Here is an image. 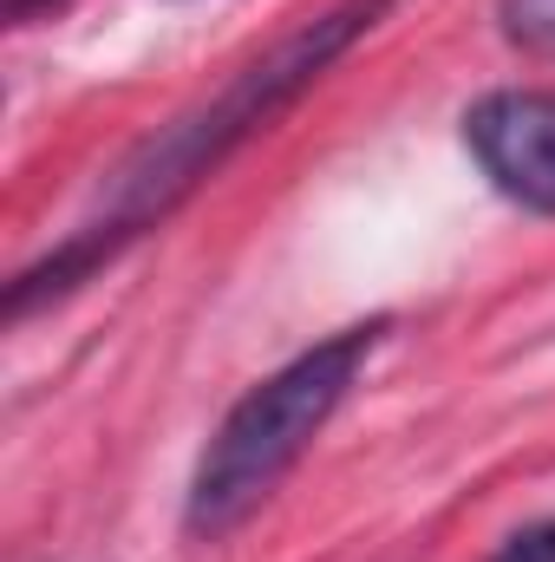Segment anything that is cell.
<instances>
[{
    "mask_svg": "<svg viewBox=\"0 0 555 562\" xmlns=\"http://www.w3.org/2000/svg\"><path fill=\"white\" fill-rule=\"evenodd\" d=\"M490 562H555V517H543V524H523L503 550Z\"/></svg>",
    "mask_w": 555,
    "mask_h": 562,
    "instance_id": "5b68a950",
    "label": "cell"
},
{
    "mask_svg": "<svg viewBox=\"0 0 555 562\" xmlns=\"http://www.w3.org/2000/svg\"><path fill=\"white\" fill-rule=\"evenodd\" d=\"M386 7H393V0H333L327 13H314V20H301L294 33H281L262 59H249L242 72H229V79L216 86V99L190 105V112L170 119L157 138H144L138 150L112 170V183L99 190V216H86L53 256H39L33 269L13 276L7 314L20 321V314H33L39 301H59L66 288H79V281L92 276L99 262H112L132 236H144L150 223H163L203 177H216L256 132H269L353 40H366V33L386 20Z\"/></svg>",
    "mask_w": 555,
    "mask_h": 562,
    "instance_id": "6da1fadb",
    "label": "cell"
},
{
    "mask_svg": "<svg viewBox=\"0 0 555 562\" xmlns=\"http://www.w3.org/2000/svg\"><path fill=\"white\" fill-rule=\"evenodd\" d=\"M386 327L393 321L373 314L360 327H340V334L314 340L307 353H294L269 380H256L223 413V425L209 431V445L196 458L190 497H183V530L196 543H216V537H229L236 524H249L262 510V497L301 464V451L340 413V400L366 373V360L386 340Z\"/></svg>",
    "mask_w": 555,
    "mask_h": 562,
    "instance_id": "7a4b0ae2",
    "label": "cell"
},
{
    "mask_svg": "<svg viewBox=\"0 0 555 562\" xmlns=\"http://www.w3.org/2000/svg\"><path fill=\"white\" fill-rule=\"evenodd\" d=\"M497 26L510 46L555 59V0H497Z\"/></svg>",
    "mask_w": 555,
    "mask_h": 562,
    "instance_id": "277c9868",
    "label": "cell"
},
{
    "mask_svg": "<svg viewBox=\"0 0 555 562\" xmlns=\"http://www.w3.org/2000/svg\"><path fill=\"white\" fill-rule=\"evenodd\" d=\"M464 144L510 203L555 216V92H484L464 112Z\"/></svg>",
    "mask_w": 555,
    "mask_h": 562,
    "instance_id": "3957f363",
    "label": "cell"
}]
</instances>
